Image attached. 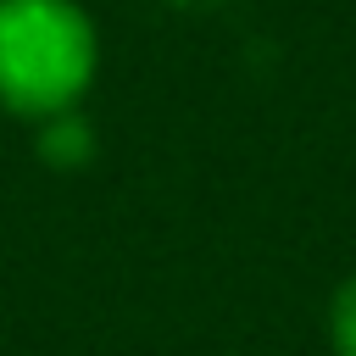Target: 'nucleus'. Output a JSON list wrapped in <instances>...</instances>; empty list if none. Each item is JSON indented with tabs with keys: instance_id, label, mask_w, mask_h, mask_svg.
Masks as SVG:
<instances>
[{
	"instance_id": "obj_2",
	"label": "nucleus",
	"mask_w": 356,
	"mask_h": 356,
	"mask_svg": "<svg viewBox=\"0 0 356 356\" xmlns=\"http://www.w3.org/2000/svg\"><path fill=\"white\" fill-rule=\"evenodd\" d=\"M33 150H39V161H44V167H61V172H72V167H83V161L95 156V128H89L78 111H67V117H50V122H39V139H33Z\"/></svg>"
},
{
	"instance_id": "obj_3",
	"label": "nucleus",
	"mask_w": 356,
	"mask_h": 356,
	"mask_svg": "<svg viewBox=\"0 0 356 356\" xmlns=\"http://www.w3.org/2000/svg\"><path fill=\"white\" fill-rule=\"evenodd\" d=\"M328 345H334V356H356V273L339 278V289L328 300Z\"/></svg>"
},
{
	"instance_id": "obj_1",
	"label": "nucleus",
	"mask_w": 356,
	"mask_h": 356,
	"mask_svg": "<svg viewBox=\"0 0 356 356\" xmlns=\"http://www.w3.org/2000/svg\"><path fill=\"white\" fill-rule=\"evenodd\" d=\"M95 22L78 0H0V106L50 122L95 83Z\"/></svg>"
}]
</instances>
